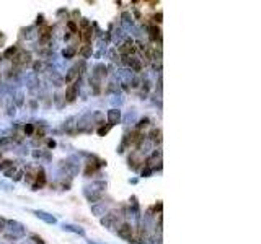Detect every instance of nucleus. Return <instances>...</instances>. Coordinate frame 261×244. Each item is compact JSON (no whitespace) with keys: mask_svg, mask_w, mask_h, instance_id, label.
I'll use <instances>...</instances> for the list:
<instances>
[{"mask_svg":"<svg viewBox=\"0 0 261 244\" xmlns=\"http://www.w3.org/2000/svg\"><path fill=\"white\" fill-rule=\"evenodd\" d=\"M119 234L124 236V238H130V228H129L127 225H124V226L119 229Z\"/></svg>","mask_w":261,"mask_h":244,"instance_id":"obj_1","label":"nucleus"},{"mask_svg":"<svg viewBox=\"0 0 261 244\" xmlns=\"http://www.w3.org/2000/svg\"><path fill=\"white\" fill-rule=\"evenodd\" d=\"M75 91H77V87H75V85L69 88V93H67V99H69V101H72V99L75 98Z\"/></svg>","mask_w":261,"mask_h":244,"instance_id":"obj_2","label":"nucleus"},{"mask_svg":"<svg viewBox=\"0 0 261 244\" xmlns=\"http://www.w3.org/2000/svg\"><path fill=\"white\" fill-rule=\"evenodd\" d=\"M110 119H111V122H114L116 119L119 120V112H116V111H111V112H110Z\"/></svg>","mask_w":261,"mask_h":244,"instance_id":"obj_3","label":"nucleus"},{"mask_svg":"<svg viewBox=\"0 0 261 244\" xmlns=\"http://www.w3.org/2000/svg\"><path fill=\"white\" fill-rule=\"evenodd\" d=\"M152 138H154L155 142H160V130H154V134H152Z\"/></svg>","mask_w":261,"mask_h":244,"instance_id":"obj_4","label":"nucleus"},{"mask_svg":"<svg viewBox=\"0 0 261 244\" xmlns=\"http://www.w3.org/2000/svg\"><path fill=\"white\" fill-rule=\"evenodd\" d=\"M150 36H152V39H155L157 38V36H158V30H157V28H150Z\"/></svg>","mask_w":261,"mask_h":244,"instance_id":"obj_5","label":"nucleus"},{"mask_svg":"<svg viewBox=\"0 0 261 244\" xmlns=\"http://www.w3.org/2000/svg\"><path fill=\"white\" fill-rule=\"evenodd\" d=\"M15 51H17V49H15V47H12V49H8V51L5 52V55L8 57V55H12V54H15Z\"/></svg>","mask_w":261,"mask_h":244,"instance_id":"obj_6","label":"nucleus"}]
</instances>
